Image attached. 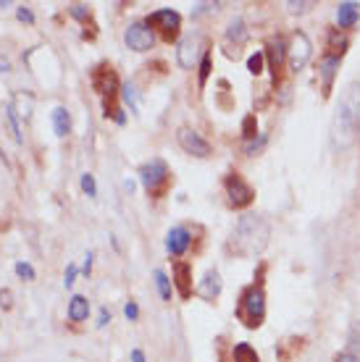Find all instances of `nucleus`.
<instances>
[{
	"mask_svg": "<svg viewBox=\"0 0 360 362\" xmlns=\"http://www.w3.org/2000/svg\"><path fill=\"white\" fill-rule=\"evenodd\" d=\"M339 64H342V55H334V53H326L321 58V66H319V77H321V84H323V95L332 92V82L339 71Z\"/></svg>",
	"mask_w": 360,
	"mask_h": 362,
	"instance_id": "14",
	"label": "nucleus"
},
{
	"mask_svg": "<svg viewBox=\"0 0 360 362\" xmlns=\"http://www.w3.org/2000/svg\"><path fill=\"white\" fill-rule=\"evenodd\" d=\"M200 45H202L200 35H189V37H184L179 42V48H176V61H179L182 68H192V66L198 64V58H202Z\"/></svg>",
	"mask_w": 360,
	"mask_h": 362,
	"instance_id": "11",
	"label": "nucleus"
},
{
	"mask_svg": "<svg viewBox=\"0 0 360 362\" xmlns=\"http://www.w3.org/2000/svg\"><path fill=\"white\" fill-rule=\"evenodd\" d=\"M90 82H93V90L106 100V97H113L116 90H119V77H116V71L111 68L108 64H100L93 68V74H90Z\"/></svg>",
	"mask_w": 360,
	"mask_h": 362,
	"instance_id": "9",
	"label": "nucleus"
},
{
	"mask_svg": "<svg viewBox=\"0 0 360 362\" xmlns=\"http://www.w3.org/2000/svg\"><path fill=\"white\" fill-rule=\"evenodd\" d=\"M124 315H126L129 321H137V318H140V307H137V302H126V305H124Z\"/></svg>",
	"mask_w": 360,
	"mask_h": 362,
	"instance_id": "34",
	"label": "nucleus"
},
{
	"mask_svg": "<svg viewBox=\"0 0 360 362\" xmlns=\"http://www.w3.org/2000/svg\"><path fill=\"white\" fill-rule=\"evenodd\" d=\"M234 362H260L258 357V352H255L253 344H247V341H240V344H234Z\"/></svg>",
	"mask_w": 360,
	"mask_h": 362,
	"instance_id": "21",
	"label": "nucleus"
},
{
	"mask_svg": "<svg viewBox=\"0 0 360 362\" xmlns=\"http://www.w3.org/2000/svg\"><path fill=\"white\" fill-rule=\"evenodd\" d=\"M124 42L129 45V50L147 53V50H153V45H155V32L147 26V21H134V24L126 26Z\"/></svg>",
	"mask_w": 360,
	"mask_h": 362,
	"instance_id": "7",
	"label": "nucleus"
},
{
	"mask_svg": "<svg viewBox=\"0 0 360 362\" xmlns=\"http://www.w3.org/2000/svg\"><path fill=\"white\" fill-rule=\"evenodd\" d=\"M358 19H360V3L345 0V3L337 6V24H339V29H352V26L358 24Z\"/></svg>",
	"mask_w": 360,
	"mask_h": 362,
	"instance_id": "15",
	"label": "nucleus"
},
{
	"mask_svg": "<svg viewBox=\"0 0 360 362\" xmlns=\"http://www.w3.org/2000/svg\"><path fill=\"white\" fill-rule=\"evenodd\" d=\"M77 276H79V268L71 263V265L66 268V273H64V286H66V289H71V286H74V281H77Z\"/></svg>",
	"mask_w": 360,
	"mask_h": 362,
	"instance_id": "32",
	"label": "nucleus"
},
{
	"mask_svg": "<svg viewBox=\"0 0 360 362\" xmlns=\"http://www.w3.org/2000/svg\"><path fill=\"white\" fill-rule=\"evenodd\" d=\"M334 362H360V354H355V352H339L334 357Z\"/></svg>",
	"mask_w": 360,
	"mask_h": 362,
	"instance_id": "35",
	"label": "nucleus"
},
{
	"mask_svg": "<svg viewBox=\"0 0 360 362\" xmlns=\"http://www.w3.org/2000/svg\"><path fill=\"white\" fill-rule=\"evenodd\" d=\"M16 16H19V21H24V24H35V13L29 11L27 6H19Z\"/></svg>",
	"mask_w": 360,
	"mask_h": 362,
	"instance_id": "33",
	"label": "nucleus"
},
{
	"mask_svg": "<svg viewBox=\"0 0 360 362\" xmlns=\"http://www.w3.org/2000/svg\"><path fill=\"white\" fill-rule=\"evenodd\" d=\"M176 140H179V147L187 153V155H195V158H208L211 155V142L198 134L195 129H189V126H182V129L176 131Z\"/></svg>",
	"mask_w": 360,
	"mask_h": 362,
	"instance_id": "10",
	"label": "nucleus"
},
{
	"mask_svg": "<svg viewBox=\"0 0 360 362\" xmlns=\"http://www.w3.org/2000/svg\"><path fill=\"white\" fill-rule=\"evenodd\" d=\"M121 100L129 105L132 113L140 111V97H137V87H134L132 82H124V84H121Z\"/></svg>",
	"mask_w": 360,
	"mask_h": 362,
	"instance_id": "22",
	"label": "nucleus"
},
{
	"mask_svg": "<svg viewBox=\"0 0 360 362\" xmlns=\"http://www.w3.org/2000/svg\"><path fill=\"white\" fill-rule=\"evenodd\" d=\"M284 8H287L290 13H307L310 8H313V3H310V0H287Z\"/></svg>",
	"mask_w": 360,
	"mask_h": 362,
	"instance_id": "30",
	"label": "nucleus"
},
{
	"mask_svg": "<svg viewBox=\"0 0 360 362\" xmlns=\"http://www.w3.org/2000/svg\"><path fill=\"white\" fill-rule=\"evenodd\" d=\"M79 273H84V276H90V273H93V252H90V249L84 252V263H82Z\"/></svg>",
	"mask_w": 360,
	"mask_h": 362,
	"instance_id": "37",
	"label": "nucleus"
},
{
	"mask_svg": "<svg viewBox=\"0 0 360 362\" xmlns=\"http://www.w3.org/2000/svg\"><path fill=\"white\" fill-rule=\"evenodd\" d=\"M189 245H192V234L187 226H173L171 231L166 234V249L173 258H182L189 249Z\"/></svg>",
	"mask_w": 360,
	"mask_h": 362,
	"instance_id": "12",
	"label": "nucleus"
},
{
	"mask_svg": "<svg viewBox=\"0 0 360 362\" xmlns=\"http://www.w3.org/2000/svg\"><path fill=\"white\" fill-rule=\"evenodd\" d=\"M155 286H158V294L163 302H171V294H173V286H171V278L166 276V271H155Z\"/></svg>",
	"mask_w": 360,
	"mask_h": 362,
	"instance_id": "23",
	"label": "nucleus"
},
{
	"mask_svg": "<svg viewBox=\"0 0 360 362\" xmlns=\"http://www.w3.org/2000/svg\"><path fill=\"white\" fill-rule=\"evenodd\" d=\"M68 13H71L74 19H79V21H87V19H90V8L82 6V3H71V6H68Z\"/></svg>",
	"mask_w": 360,
	"mask_h": 362,
	"instance_id": "31",
	"label": "nucleus"
},
{
	"mask_svg": "<svg viewBox=\"0 0 360 362\" xmlns=\"http://www.w3.org/2000/svg\"><path fill=\"white\" fill-rule=\"evenodd\" d=\"M82 192L87 194V197H97V184H95V176L93 173H82Z\"/></svg>",
	"mask_w": 360,
	"mask_h": 362,
	"instance_id": "29",
	"label": "nucleus"
},
{
	"mask_svg": "<svg viewBox=\"0 0 360 362\" xmlns=\"http://www.w3.org/2000/svg\"><path fill=\"white\" fill-rule=\"evenodd\" d=\"M224 189H227L231 207H247L255 200V189L242 179L240 173H229L227 179H224Z\"/></svg>",
	"mask_w": 360,
	"mask_h": 362,
	"instance_id": "8",
	"label": "nucleus"
},
{
	"mask_svg": "<svg viewBox=\"0 0 360 362\" xmlns=\"http://www.w3.org/2000/svg\"><path fill=\"white\" fill-rule=\"evenodd\" d=\"M245 39H247V26H245L242 19H234L227 29V37H224V42H227L229 48H231V42H234V53H231V55L240 53V48L245 45Z\"/></svg>",
	"mask_w": 360,
	"mask_h": 362,
	"instance_id": "17",
	"label": "nucleus"
},
{
	"mask_svg": "<svg viewBox=\"0 0 360 362\" xmlns=\"http://www.w3.org/2000/svg\"><path fill=\"white\" fill-rule=\"evenodd\" d=\"M211 66H214V58H211V53L205 50L200 58V74H198V84H200V90L205 87L208 77H211Z\"/></svg>",
	"mask_w": 360,
	"mask_h": 362,
	"instance_id": "25",
	"label": "nucleus"
},
{
	"mask_svg": "<svg viewBox=\"0 0 360 362\" xmlns=\"http://www.w3.org/2000/svg\"><path fill=\"white\" fill-rule=\"evenodd\" d=\"M237 318L245 328H260L266 321V292L263 286L250 284L240 294L237 302Z\"/></svg>",
	"mask_w": 360,
	"mask_h": 362,
	"instance_id": "3",
	"label": "nucleus"
},
{
	"mask_svg": "<svg viewBox=\"0 0 360 362\" xmlns=\"http://www.w3.org/2000/svg\"><path fill=\"white\" fill-rule=\"evenodd\" d=\"M14 271H16V276H19V278H24V281H35V276H37L35 268L29 265L27 260H19V263L14 265Z\"/></svg>",
	"mask_w": 360,
	"mask_h": 362,
	"instance_id": "27",
	"label": "nucleus"
},
{
	"mask_svg": "<svg viewBox=\"0 0 360 362\" xmlns=\"http://www.w3.org/2000/svg\"><path fill=\"white\" fill-rule=\"evenodd\" d=\"M6 118H8V124H11L14 140H16V142H21V126H19V113H16L14 105H6Z\"/></svg>",
	"mask_w": 360,
	"mask_h": 362,
	"instance_id": "26",
	"label": "nucleus"
},
{
	"mask_svg": "<svg viewBox=\"0 0 360 362\" xmlns=\"http://www.w3.org/2000/svg\"><path fill=\"white\" fill-rule=\"evenodd\" d=\"M221 294V276H218V271H208L205 276H202V281L198 284V297H202L205 302H214L216 297Z\"/></svg>",
	"mask_w": 360,
	"mask_h": 362,
	"instance_id": "16",
	"label": "nucleus"
},
{
	"mask_svg": "<svg viewBox=\"0 0 360 362\" xmlns=\"http://www.w3.org/2000/svg\"><path fill=\"white\" fill-rule=\"evenodd\" d=\"M360 134V82H350L339 95L332 118L334 150H350Z\"/></svg>",
	"mask_w": 360,
	"mask_h": 362,
	"instance_id": "1",
	"label": "nucleus"
},
{
	"mask_svg": "<svg viewBox=\"0 0 360 362\" xmlns=\"http://www.w3.org/2000/svg\"><path fill=\"white\" fill-rule=\"evenodd\" d=\"M169 166H166V160H160V158H153L150 163H145L142 169H140V184L145 187V192L150 197H160V194L166 192V187H169Z\"/></svg>",
	"mask_w": 360,
	"mask_h": 362,
	"instance_id": "4",
	"label": "nucleus"
},
{
	"mask_svg": "<svg viewBox=\"0 0 360 362\" xmlns=\"http://www.w3.org/2000/svg\"><path fill=\"white\" fill-rule=\"evenodd\" d=\"M171 273H173V286H176L179 297L182 299L192 297V265L184 263V260H176Z\"/></svg>",
	"mask_w": 360,
	"mask_h": 362,
	"instance_id": "13",
	"label": "nucleus"
},
{
	"mask_svg": "<svg viewBox=\"0 0 360 362\" xmlns=\"http://www.w3.org/2000/svg\"><path fill=\"white\" fill-rule=\"evenodd\" d=\"M271 242V223L263 216L245 213L229 239V252H234L237 258H255L260 255Z\"/></svg>",
	"mask_w": 360,
	"mask_h": 362,
	"instance_id": "2",
	"label": "nucleus"
},
{
	"mask_svg": "<svg viewBox=\"0 0 360 362\" xmlns=\"http://www.w3.org/2000/svg\"><path fill=\"white\" fill-rule=\"evenodd\" d=\"M145 21L150 29H160V35L166 39H173L179 35V29H182V16L173 8H158V11L150 13Z\"/></svg>",
	"mask_w": 360,
	"mask_h": 362,
	"instance_id": "6",
	"label": "nucleus"
},
{
	"mask_svg": "<svg viewBox=\"0 0 360 362\" xmlns=\"http://www.w3.org/2000/svg\"><path fill=\"white\" fill-rule=\"evenodd\" d=\"M87 315H90V299L82 297V294H74L68 299V321L82 323V321H87Z\"/></svg>",
	"mask_w": 360,
	"mask_h": 362,
	"instance_id": "18",
	"label": "nucleus"
},
{
	"mask_svg": "<svg viewBox=\"0 0 360 362\" xmlns=\"http://www.w3.org/2000/svg\"><path fill=\"white\" fill-rule=\"evenodd\" d=\"M11 289H0V305H3V307H6V310H11V307H14V302H11Z\"/></svg>",
	"mask_w": 360,
	"mask_h": 362,
	"instance_id": "36",
	"label": "nucleus"
},
{
	"mask_svg": "<svg viewBox=\"0 0 360 362\" xmlns=\"http://www.w3.org/2000/svg\"><path fill=\"white\" fill-rule=\"evenodd\" d=\"M132 362H145V352H142V350H132Z\"/></svg>",
	"mask_w": 360,
	"mask_h": 362,
	"instance_id": "39",
	"label": "nucleus"
},
{
	"mask_svg": "<svg viewBox=\"0 0 360 362\" xmlns=\"http://www.w3.org/2000/svg\"><path fill=\"white\" fill-rule=\"evenodd\" d=\"M255 134H258V121L250 113V116H245V121H242V137L245 140H255Z\"/></svg>",
	"mask_w": 360,
	"mask_h": 362,
	"instance_id": "28",
	"label": "nucleus"
},
{
	"mask_svg": "<svg viewBox=\"0 0 360 362\" xmlns=\"http://www.w3.org/2000/svg\"><path fill=\"white\" fill-rule=\"evenodd\" d=\"M310 55H313V42H310V37H307L303 29H297L292 35V39H290V45H287V64L297 74V71H303L307 66Z\"/></svg>",
	"mask_w": 360,
	"mask_h": 362,
	"instance_id": "5",
	"label": "nucleus"
},
{
	"mask_svg": "<svg viewBox=\"0 0 360 362\" xmlns=\"http://www.w3.org/2000/svg\"><path fill=\"white\" fill-rule=\"evenodd\" d=\"M263 66H266V53L263 50L253 53V55L247 58V71H250L253 77H260V74H263Z\"/></svg>",
	"mask_w": 360,
	"mask_h": 362,
	"instance_id": "24",
	"label": "nucleus"
},
{
	"mask_svg": "<svg viewBox=\"0 0 360 362\" xmlns=\"http://www.w3.org/2000/svg\"><path fill=\"white\" fill-rule=\"evenodd\" d=\"M108 323H111V312H108V307H100V312H97V328H106Z\"/></svg>",
	"mask_w": 360,
	"mask_h": 362,
	"instance_id": "38",
	"label": "nucleus"
},
{
	"mask_svg": "<svg viewBox=\"0 0 360 362\" xmlns=\"http://www.w3.org/2000/svg\"><path fill=\"white\" fill-rule=\"evenodd\" d=\"M266 53V58H268V64H271V71H274V77L279 74V68H281V64L287 61V45L281 42L279 37L274 39L271 45H268V50H263Z\"/></svg>",
	"mask_w": 360,
	"mask_h": 362,
	"instance_id": "19",
	"label": "nucleus"
},
{
	"mask_svg": "<svg viewBox=\"0 0 360 362\" xmlns=\"http://www.w3.org/2000/svg\"><path fill=\"white\" fill-rule=\"evenodd\" d=\"M8 68H11V64H8V61H6V58H0V71H3V74H6V71H8Z\"/></svg>",
	"mask_w": 360,
	"mask_h": 362,
	"instance_id": "40",
	"label": "nucleus"
},
{
	"mask_svg": "<svg viewBox=\"0 0 360 362\" xmlns=\"http://www.w3.org/2000/svg\"><path fill=\"white\" fill-rule=\"evenodd\" d=\"M53 129H55V137H66L68 131H71V116H68V111L64 105H58L53 108Z\"/></svg>",
	"mask_w": 360,
	"mask_h": 362,
	"instance_id": "20",
	"label": "nucleus"
}]
</instances>
